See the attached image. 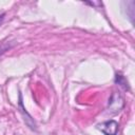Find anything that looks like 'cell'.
I'll use <instances>...</instances> for the list:
<instances>
[{
	"mask_svg": "<svg viewBox=\"0 0 135 135\" xmlns=\"http://www.w3.org/2000/svg\"><path fill=\"white\" fill-rule=\"evenodd\" d=\"M12 47V45H9L8 43H3L0 45V54H3L4 52H6L7 50H9Z\"/></svg>",
	"mask_w": 135,
	"mask_h": 135,
	"instance_id": "4",
	"label": "cell"
},
{
	"mask_svg": "<svg viewBox=\"0 0 135 135\" xmlns=\"http://www.w3.org/2000/svg\"><path fill=\"white\" fill-rule=\"evenodd\" d=\"M115 82L118 83L119 85L123 86L124 89H128V88H129V86H128V81H127L126 78H124L122 75H120V74H117V75L115 76Z\"/></svg>",
	"mask_w": 135,
	"mask_h": 135,
	"instance_id": "3",
	"label": "cell"
},
{
	"mask_svg": "<svg viewBox=\"0 0 135 135\" xmlns=\"http://www.w3.org/2000/svg\"><path fill=\"white\" fill-rule=\"evenodd\" d=\"M123 104H124V101L121 95L118 93H114L109 100V110L113 113H117L122 109Z\"/></svg>",
	"mask_w": 135,
	"mask_h": 135,
	"instance_id": "2",
	"label": "cell"
},
{
	"mask_svg": "<svg viewBox=\"0 0 135 135\" xmlns=\"http://www.w3.org/2000/svg\"><path fill=\"white\" fill-rule=\"evenodd\" d=\"M4 16H5V14H1V15H0V25H1V23L3 22V20H4Z\"/></svg>",
	"mask_w": 135,
	"mask_h": 135,
	"instance_id": "5",
	"label": "cell"
},
{
	"mask_svg": "<svg viewBox=\"0 0 135 135\" xmlns=\"http://www.w3.org/2000/svg\"><path fill=\"white\" fill-rule=\"evenodd\" d=\"M97 129L101 131L104 135H117L118 133V122L115 120H108L101 122L97 126Z\"/></svg>",
	"mask_w": 135,
	"mask_h": 135,
	"instance_id": "1",
	"label": "cell"
}]
</instances>
